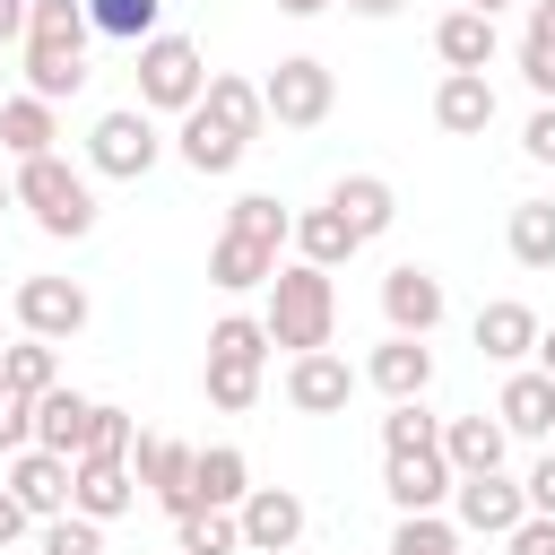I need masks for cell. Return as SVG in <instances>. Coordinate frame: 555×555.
I'll return each mask as SVG.
<instances>
[{
    "instance_id": "cell-45",
    "label": "cell",
    "mask_w": 555,
    "mask_h": 555,
    "mask_svg": "<svg viewBox=\"0 0 555 555\" xmlns=\"http://www.w3.org/2000/svg\"><path fill=\"white\" fill-rule=\"evenodd\" d=\"M520 147H529L538 165H555V104H538V113H529V130H520Z\"/></svg>"
},
{
    "instance_id": "cell-53",
    "label": "cell",
    "mask_w": 555,
    "mask_h": 555,
    "mask_svg": "<svg viewBox=\"0 0 555 555\" xmlns=\"http://www.w3.org/2000/svg\"><path fill=\"white\" fill-rule=\"evenodd\" d=\"M0 95H9V69H0Z\"/></svg>"
},
{
    "instance_id": "cell-44",
    "label": "cell",
    "mask_w": 555,
    "mask_h": 555,
    "mask_svg": "<svg viewBox=\"0 0 555 555\" xmlns=\"http://www.w3.org/2000/svg\"><path fill=\"white\" fill-rule=\"evenodd\" d=\"M520 494H529V512H546V520H555V451H538V460H529Z\"/></svg>"
},
{
    "instance_id": "cell-32",
    "label": "cell",
    "mask_w": 555,
    "mask_h": 555,
    "mask_svg": "<svg viewBox=\"0 0 555 555\" xmlns=\"http://www.w3.org/2000/svg\"><path fill=\"white\" fill-rule=\"evenodd\" d=\"M512 260L520 269H555V199H520L512 208Z\"/></svg>"
},
{
    "instance_id": "cell-52",
    "label": "cell",
    "mask_w": 555,
    "mask_h": 555,
    "mask_svg": "<svg viewBox=\"0 0 555 555\" xmlns=\"http://www.w3.org/2000/svg\"><path fill=\"white\" fill-rule=\"evenodd\" d=\"M0 208H17V199H9V182H0Z\"/></svg>"
},
{
    "instance_id": "cell-28",
    "label": "cell",
    "mask_w": 555,
    "mask_h": 555,
    "mask_svg": "<svg viewBox=\"0 0 555 555\" xmlns=\"http://www.w3.org/2000/svg\"><path fill=\"white\" fill-rule=\"evenodd\" d=\"M286 243H295V260H312V269H338V260H356V251H364V243L347 234V217H338V208H304Z\"/></svg>"
},
{
    "instance_id": "cell-29",
    "label": "cell",
    "mask_w": 555,
    "mask_h": 555,
    "mask_svg": "<svg viewBox=\"0 0 555 555\" xmlns=\"http://www.w3.org/2000/svg\"><path fill=\"white\" fill-rule=\"evenodd\" d=\"M434 52H442V69H486V61H494V17L451 9V17L434 26Z\"/></svg>"
},
{
    "instance_id": "cell-5",
    "label": "cell",
    "mask_w": 555,
    "mask_h": 555,
    "mask_svg": "<svg viewBox=\"0 0 555 555\" xmlns=\"http://www.w3.org/2000/svg\"><path fill=\"white\" fill-rule=\"evenodd\" d=\"M156 156H165V139H156V121H147L139 104L95 113V130H87V173H104V182H139Z\"/></svg>"
},
{
    "instance_id": "cell-7",
    "label": "cell",
    "mask_w": 555,
    "mask_h": 555,
    "mask_svg": "<svg viewBox=\"0 0 555 555\" xmlns=\"http://www.w3.org/2000/svg\"><path fill=\"white\" fill-rule=\"evenodd\" d=\"M87 312H95V304H87L78 278H17V330H26V338H52V347H61V338L87 330Z\"/></svg>"
},
{
    "instance_id": "cell-13",
    "label": "cell",
    "mask_w": 555,
    "mask_h": 555,
    "mask_svg": "<svg viewBox=\"0 0 555 555\" xmlns=\"http://www.w3.org/2000/svg\"><path fill=\"white\" fill-rule=\"evenodd\" d=\"M130 503H139L130 460H78V468H69V512H78V520H95V529H104V520H121Z\"/></svg>"
},
{
    "instance_id": "cell-1",
    "label": "cell",
    "mask_w": 555,
    "mask_h": 555,
    "mask_svg": "<svg viewBox=\"0 0 555 555\" xmlns=\"http://www.w3.org/2000/svg\"><path fill=\"white\" fill-rule=\"evenodd\" d=\"M260 330H269V347H286V356L330 347V330H338V286H330V269H312V260H278Z\"/></svg>"
},
{
    "instance_id": "cell-23",
    "label": "cell",
    "mask_w": 555,
    "mask_h": 555,
    "mask_svg": "<svg viewBox=\"0 0 555 555\" xmlns=\"http://www.w3.org/2000/svg\"><path fill=\"white\" fill-rule=\"evenodd\" d=\"M199 113H208L217 130H234L243 147L269 130V104H260V87H251V78H225V69H208V95H199Z\"/></svg>"
},
{
    "instance_id": "cell-49",
    "label": "cell",
    "mask_w": 555,
    "mask_h": 555,
    "mask_svg": "<svg viewBox=\"0 0 555 555\" xmlns=\"http://www.w3.org/2000/svg\"><path fill=\"white\" fill-rule=\"evenodd\" d=\"M529 356H538V373L555 382V330H538V347H529Z\"/></svg>"
},
{
    "instance_id": "cell-41",
    "label": "cell",
    "mask_w": 555,
    "mask_h": 555,
    "mask_svg": "<svg viewBox=\"0 0 555 555\" xmlns=\"http://www.w3.org/2000/svg\"><path fill=\"white\" fill-rule=\"evenodd\" d=\"M43 555H104V529L78 520V512H61V520H43Z\"/></svg>"
},
{
    "instance_id": "cell-3",
    "label": "cell",
    "mask_w": 555,
    "mask_h": 555,
    "mask_svg": "<svg viewBox=\"0 0 555 555\" xmlns=\"http://www.w3.org/2000/svg\"><path fill=\"white\" fill-rule=\"evenodd\" d=\"M208 95V61L191 35H147L139 43V113H191Z\"/></svg>"
},
{
    "instance_id": "cell-54",
    "label": "cell",
    "mask_w": 555,
    "mask_h": 555,
    "mask_svg": "<svg viewBox=\"0 0 555 555\" xmlns=\"http://www.w3.org/2000/svg\"><path fill=\"white\" fill-rule=\"evenodd\" d=\"M173 555H182V546H173Z\"/></svg>"
},
{
    "instance_id": "cell-17",
    "label": "cell",
    "mask_w": 555,
    "mask_h": 555,
    "mask_svg": "<svg viewBox=\"0 0 555 555\" xmlns=\"http://www.w3.org/2000/svg\"><path fill=\"white\" fill-rule=\"evenodd\" d=\"M451 486H460V477H451V460H442V451H399V460L382 468V494H390L399 512H442V503H451Z\"/></svg>"
},
{
    "instance_id": "cell-30",
    "label": "cell",
    "mask_w": 555,
    "mask_h": 555,
    "mask_svg": "<svg viewBox=\"0 0 555 555\" xmlns=\"http://www.w3.org/2000/svg\"><path fill=\"white\" fill-rule=\"evenodd\" d=\"M0 390H17V399L61 390V356H52V338H17V347H0Z\"/></svg>"
},
{
    "instance_id": "cell-21",
    "label": "cell",
    "mask_w": 555,
    "mask_h": 555,
    "mask_svg": "<svg viewBox=\"0 0 555 555\" xmlns=\"http://www.w3.org/2000/svg\"><path fill=\"white\" fill-rule=\"evenodd\" d=\"M434 451L451 460V477H486V468H503L512 434H503L494 416H442V442H434Z\"/></svg>"
},
{
    "instance_id": "cell-39",
    "label": "cell",
    "mask_w": 555,
    "mask_h": 555,
    "mask_svg": "<svg viewBox=\"0 0 555 555\" xmlns=\"http://www.w3.org/2000/svg\"><path fill=\"white\" fill-rule=\"evenodd\" d=\"M130 442H139V425H130V408H113V399H95V425H87V451L78 460H130ZM69 460V468H78Z\"/></svg>"
},
{
    "instance_id": "cell-8",
    "label": "cell",
    "mask_w": 555,
    "mask_h": 555,
    "mask_svg": "<svg viewBox=\"0 0 555 555\" xmlns=\"http://www.w3.org/2000/svg\"><path fill=\"white\" fill-rule=\"evenodd\" d=\"M442 312H451V295H442V278H434V269L399 260V269L382 278V321H390V338H434V330H442Z\"/></svg>"
},
{
    "instance_id": "cell-14",
    "label": "cell",
    "mask_w": 555,
    "mask_h": 555,
    "mask_svg": "<svg viewBox=\"0 0 555 555\" xmlns=\"http://www.w3.org/2000/svg\"><path fill=\"white\" fill-rule=\"evenodd\" d=\"M434 121H442L451 139H486V130H494V78H486V69H442Z\"/></svg>"
},
{
    "instance_id": "cell-11",
    "label": "cell",
    "mask_w": 555,
    "mask_h": 555,
    "mask_svg": "<svg viewBox=\"0 0 555 555\" xmlns=\"http://www.w3.org/2000/svg\"><path fill=\"white\" fill-rule=\"evenodd\" d=\"M130 477L173 512V520H191L199 503H191V442H165V434H139L130 442Z\"/></svg>"
},
{
    "instance_id": "cell-51",
    "label": "cell",
    "mask_w": 555,
    "mask_h": 555,
    "mask_svg": "<svg viewBox=\"0 0 555 555\" xmlns=\"http://www.w3.org/2000/svg\"><path fill=\"white\" fill-rule=\"evenodd\" d=\"M460 9H477V17H503V9H512V0H460Z\"/></svg>"
},
{
    "instance_id": "cell-35",
    "label": "cell",
    "mask_w": 555,
    "mask_h": 555,
    "mask_svg": "<svg viewBox=\"0 0 555 555\" xmlns=\"http://www.w3.org/2000/svg\"><path fill=\"white\" fill-rule=\"evenodd\" d=\"M156 9L165 0H87V26L113 35V43H147L156 35Z\"/></svg>"
},
{
    "instance_id": "cell-38",
    "label": "cell",
    "mask_w": 555,
    "mask_h": 555,
    "mask_svg": "<svg viewBox=\"0 0 555 555\" xmlns=\"http://www.w3.org/2000/svg\"><path fill=\"white\" fill-rule=\"evenodd\" d=\"M390 555H460V529H451L442 512H399Z\"/></svg>"
},
{
    "instance_id": "cell-48",
    "label": "cell",
    "mask_w": 555,
    "mask_h": 555,
    "mask_svg": "<svg viewBox=\"0 0 555 555\" xmlns=\"http://www.w3.org/2000/svg\"><path fill=\"white\" fill-rule=\"evenodd\" d=\"M347 9H356V17H399L408 0H347Z\"/></svg>"
},
{
    "instance_id": "cell-16",
    "label": "cell",
    "mask_w": 555,
    "mask_h": 555,
    "mask_svg": "<svg viewBox=\"0 0 555 555\" xmlns=\"http://www.w3.org/2000/svg\"><path fill=\"white\" fill-rule=\"evenodd\" d=\"M356 382H373L390 408H399V399H425V382H434V347H425V338H382V347L364 356Z\"/></svg>"
},
{
    "instance_id": "cell-15",
    "label": "cell",
    "mask_w": 555,
    "mask_h": 555,
    "mask_svg": "<svg viewBox=\"0 0 555 555\" xmlns=\"http://www.w3.org/2000/svg\"><path fill=\"white\" fill-rule=\"evenodd\" d=\"M321 208H338L356 243H373V234H390V225H399V191H390L382 173H338Z\"/></svg>"
},
{
    "instance_id": "cell-10",
    "label": "cell",
    "mask_w": 555,
    "mask_h": 555,
    "mask_svg": "<svg viewBox=\"0 0 555 555\" xmlns=\"http://www.w3.org/2000/svg\"><path fill=\"white\" fill-rule=\"evenodd\" d=\"M356 399V364L338 347H312V356H286V408L304 416H338Z\"/></svg>"
},
{
    "instance_id": "cell-43",
    "label": "cell",
    "mask_w": 555,
    "mask_h": 555,
    "mask_svg": "<svg viewBox=\"0 0 555 555\" xmlns=\"http://www.w3.org/2000/svg\"><path fill=\"white\" fill-rule=\"evenodd\" d=\"M503 555H555V520H546V512H529V520L503 538Z\"/></svg>"
},
{
    "instance_id": "cell-18",
    "label": "cell",
    "mask_w": 555,
    "mask_h": 555,
    "mask_svg": "<svg viewBox=\"0 0 555 555\" xmlns=\"http://www.w3.org/2000/svg\"><path fill=\"white\" fill-rule=\"evenodd\" d=\"M78 87H87V43H69V35H26V95L61 104V95H78Z\"/></svg>"
},
{
    "instance_id": "cell-4",
    "label": "cell",
    "mask_w": 555,
    "mask_h": 555,
    "mask_svg": "<svg viewBox=\"0 0 555 555\" xmlns=\"http://www.w3.org/2000/svg\"><path fill=\"white\" fill-rule=\"evenodd\" d=\"M260 104H269L278 130H321L330 104H338V78H330V61H312V52H286V61L260 78Z\"/></svg>"
},
{
    "instance_id": "cell-31",
    "label": "cell",
    "mask_w": 555,
    "mask_h": 555,
    "mask_svg": "<svg viewBox=\"0 0 555 555\" xmlns=\"http://www.w3.org/2000/svg\"><path fill=\"white\" fill-rule=\"evenodd\" d=\"M520 78H529L538 104H555V9H546V0H538L529 26H520Z\"/></svg>"
},
{
    "instance_id": "cell-9",
    "label": "cell",
    "mask_w": 555,
    "mask_h": 555,
    "mask_svg": "<svg viewBox=\"0 0 555 555\" xmlns=\"http://www.w3.org/2000/svg\"><path fill=\"white\" fill-rule=\"evenodd\" d=\"M304 520H312V512H304L295 486H251V494L234 503V529H243L251 555H286V546L304 538Z\"/></svg>"
},
{
    "instance_id": "cell-12",
    "label": "cell",
    "mask_w": 555,
    "mask_h": 555,
    "mask_svg": "<svg viewBox=\"0 0 555 555\" xmlns=\"http://www.w3.org/2000/svg\"><path fill=\"white\" fill-rule=\"evenodd\" d=\"M0 486L26 503V520H35V529L69 512V460H52V451H35V442H26V451H9V477H0Z\"/></svg>"
},
{
    "instance_id": "cell-6",
    "label": "cell",
    "mask_w": 555,
    "mask_h": 555,
    "mask_svg": "<svg viewBox=\"0 0 555 555\" xmlns=\"http://www.w3.org/2000/svg\"><path fill=\"white\" fill-rule=\"evenodd\" d=\"M529 520V494L503 477V468H486V477H460L451 486V529H468V538H512Z\"/></svg>"
},
{
    "instance_id": "cell-37",
    "label": "cell",
    "mask_w": 555,
    "mask_h": 555,
    "mask_svg": "<svg viewBox=\"0 0 555 555\" xmlns=\"http://www.w3.org/2000/svg\"><path fill=\"white\" fill-rule=\"evenodd\" d=\"M173 546L182 555H243V529H234V512H191V520H173Z\"/></svg>"
},
{
    "instance_id": "cell-25",
    "label": "cell",
    "mask_w": 555,
    "mask_h": 555,
    "mask_svg": "<svg viewBox=\"0 0 555 555\" xmlns=\"http://www.w3.org/2000/svg\"><path fill=\"white\" fill-rule=\"evenodd\" d=\"M269 278H278V251H269V243H251V234H217V243H208V286L251 295V286H269Z\"/></svg>"
},
{
    "instance_id": "cell-33",
    "label": "cell",
    "mask_w": 555,
    "mask_h": 555,
    "mask_svg": "<svg viewBox=\"0 0 555 555\" xmlns=\"http://www.w3.org/2000/svg\"><path fill=\"white\" fill-rule=\"evenodd\" d=\"M442 442V416L425 408V399H399L390 416H382V460H399V451H434Z\"/></svg>"
},
{
    "instance_id": "cell-19",
    "label": "cell",
    "mask_w": 555,
    "mask_h": 555,
    "mask_svg": "<svg viewBox=\"0 0 555 555\" xmlns=\"http://www.w3.org/2000/svg\"><path fill=\"white\" fill-rule=\"evenodd\" d=\"M87 425H95V399L87 390H43L35 399V451H52V460H78L87 451Z\"/></svg>"
},
{
    "instance_id": "cell-42",
    "label": "cell",
    "mask_w": 555,
    "mask_h": 555,
    "mask_svg": "<svg viewBox=\"0 0 555 555\" xmlns=\"http://www.w3.org/2000/svg\"><path fill=\"white\" fill-rule=\"evenodd\" d=\"M26 442H35V399L0 390V451H26Z\"/></svg>"
},
{
    "instance_id": "cell-36",
    "label": "cell",
    "mask_w": 555,
    "mask_h": 555,
    "mask_svg": "<svg viewBox=\"0 0 555 555\" xmlns=\"http://www.w3.org/2000/svg\"><path fill=\"white\" fill-rule=\"evenodd\" d=\"M225 234H251V243H269V251H278V243L295 234V217H286L269 191H243V199H234V217H225Z\"/></svg>"
},
{
    "instance_id": "cell-26",
    "label": "cell",
    "mask_w": 555,
    "mask_h": 555,
    "mask_svg": "<svg viewBox=\"0 0 555 555\" xmlns=\"http://www.w3.org/2000/svg\"><path fill=\"white\" fill-rule=\"evenodd\" d=\"M529 347H538V312H529V304L503 295V304L477 312V356H486V364H520Z\"/></svg>"
},
{
    "instance_id": "cell-34",
    "label": "cell",
    "mask_w": 555,
    "mask_h": 555,
    "mask_svg": "<svg viewBox=\"0 0 555 555\" xmlns=\"http://www.w3.org/2000/svg\"><path fill=\"white\" fill-rule=\"evenodd\" d=\"M208 356L217 364H269V330L251 312H225V321H208Z\"/></svg>"
},
{
    "instance_id": "cell-50",
    "label": "cell",
    "mask_w": 555,
    "mask_h": 555,
    "mask_svg": "<svg viewBox=\"0 0 555 555\" xmlns=\"http://www.w3.org/2000/svg\"><path fill=\"white\" fill-rule=\"evenodd\" d=\"M286 17H321V9H338V0H278Z\"/></svg>"
},
{
    "instance_id": "cell-24",
    "label": "cell",
    "mask_w": 555,
    "mask_h": 555,
    "mask_svg": "<svg viewBox=\"0 0 555 555\" xmlns=\"http://www.w3.org/2000/svg\"><path fill=\"white\" fill-rule=\"evenodd\" d=\"M52 139H61V104H43V95H0V147L26 165V156H52Z\"/></svg>"
},
{
    "instance_id": "cell-27",
    "label": "cell",
    "mask_w": 555,
    "mask_h": 555,
    "mask_svg": "<svg viewBox=\"0 0 555 555\" xmlns=\"http://www.w3.org/2000/svg\"><path fill=\"white\" fill-rule=\"evenodd\" d=\"M173 147H182V165H191V173H234V165L251 156V147H243L234 130H217V121H208L199 104L182 113V130H173Z\"/></svg>"
},
{
    "instance_id": "cell-20",
    "label": "cell",
    "mask_w": 555,
    "mask_h": 555,
    "mask_svg": "<svg viewBox=\"0 0 555 555\" xmlns=\"http://www.w3.org/2000/svg\"><path fill=\"white\" fill-rule=\"evenodd\" d=\"M494 425L520 434V442H546V434H555V382H546L538 364H520V373L503 382V399H494Z\"/></svg>"
},
{
    "instance_id": "cell-22",
    "label": "cell",
    "mask_w": 555,
    "mask_h": 555,
    "mask_svg": "<svg viewBox=\"0 0 555 555\" xmlns=\"http://www.w3.org/2000/svg\"><path fill=\"white\" fill-rule=\"evenodd\" d=\"M243 494H251V460H243L234 442L191 451V503H199V512H234Z\"/></svg>"
},
{
    "instance_id": "cell-40",
    "label": "cell",
    "mask_w": 555,
    "mask_h": 555,
    "mask_svg": "<svg viewBox=\"0 0 555 555\" xmlns=\"http://www.w3.org/2000/svg\"><path fill=\"white\" fill-rule=\"evenodd\" d=\"M199 382H208V408H225V416H243V408L260 399V364H217V356H208Z\"/></svg>"
},
{
    "instance_id": "cell-55",
    "label": "cell",
    "mask_w": 555,
    "mask_h": 555,
    "mask_svg": "<svg viewBox=\"0 0 555 555\" xmlns=\"http://www.w3.org/2000/svg\"><path fill=\"white\" fill-rule=\"evenodd\" d=\"M546 9H555V0H546Z\"/></svg>"
},
{
    "instance_id": "cell-47",
    "label": "cell",
    "mask_w": 555,
    "mask_h": 555,
    "mask_svg": "<svg viewBox=\"0 0 555 555\" xmlns=\"http://www.w3.org/2000/svg\"><path fill=\"white\" fill-rule=\"evenodd\" d=\"M26 43V0H0V52Z\"/></svg>"
},
{
    "instance_id": "cell-2",
    "label": "cell",
    "mask_w": 555,
    "mask_h": 555,
    "mask_svg": "<svg viewBox=\"0 0 555 555\" xmlns=\"http://www.w3.org/2000/svg\"><path fill=\"white\" fill-rule=\"evenodd\" d=\"M9 199L52 234V243H78V234H95V182L69 165V156H26L17 173H9Z\"/></svg>"
},
{
    "instance_id": "cell-46",
    "label": "cell",
    "mask_w": 555,
    "mask_h": 555,
    "mask_svg": "<svg viewBox=\"0 0 555 555\" xmlns=\"http://www.w3.org/2000/svg\"><path fill=\"white\" fill-rule=\"evenodd\" d=\"M26 529H35V520H26V503H17V494H9V486H0V555H9V546H17V538H26Z\"/></svg>"
}]
</instances>
